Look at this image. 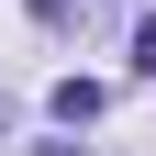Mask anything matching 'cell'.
Masks as SVG:
<instances>
[{
    "label": "cell",
    "instance_id": "1",
    "mask_svg": "<svg viewBox=\"0 0 156 156\" xmlns=\"http://www.w3.org/2000/svg\"><path fill=\"white\" fill-rule=\"evenodd\" d=\"M56 123H101V78H67L56 89Z\"/></svg>",
    "mask_w": 156,
    "mask_h": 156
},
{
    "label": "cell",
    "instance_id": "2",
    "mask_svg": "<svg viewBox=\"0 0 156 156\" xmlns=\"http://www.w3.org/2000/svg\"><path fill=\"white\" fill-rule=\"evenodd\" d=\"M134 67H145V78H156V11H145V34H134Z\"/></svg>",
    "mask_w": 156,
    "mask_h": 156
}]
</instances>
